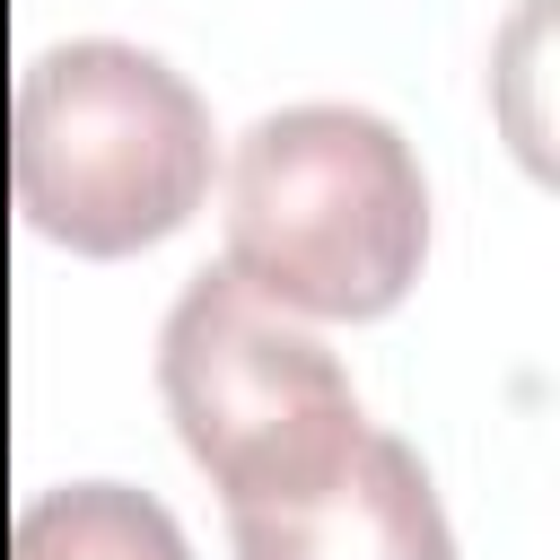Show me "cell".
<instances>
[{"mask_svg": "<svg viewBox=\"0 0 560 560\" xmlns=\"http://www.w3.org/2000/svg\"><path fill=\"white\" fill-rule=\"evenodd\" d=\"M429 184L368 105H280L228 158V271L289 315L368 324L411 298Z\"/></svg>", "mask_w": 560, "mask_h": 560, "instance_id": "cell-1", "label": "cell"}, {"mask_svg": "<svg viewBox=\"0 0 560 560\" xmlns=\"http://www.w3.org/2000/svg\"><path fill=\"white\" fill-rule=\"evenodd\" d=\"M9 192L35 236L114 262L175 236L210 192V105L122 35H79L26 61L9 114Z\"/></svg>", "mask_w": 560, "mask_h": 560, "instance_id": "cell-2", "label": "cell"}, {"mask_svg": "<svg viewBox=\"0 0 560 560\" xmlns=\"http://www.w3.org/2000/svg\"><path fill=\"white\" fill-rule=\"evenodd\" d=\"M158 394L184 438V455L219 481L236 508H280L315 490L359 438V394L341 359L262 289H245L228 262L192 271L158 332Z\"/></svg>", "mask_w": 560, "mask_h": 560, "instance_id": "cell-3", "label": "cell"}, {"mask_svg": "<svg viewBox=\"0 0 560 560\" xmlns=\"http://www.w3.org/2000/svg\"><path fill=\"white\" fill-rule=\"evenodd\" d=\"M228 542L236 560H455L438 481L394 429H368L315 490L280 508H236Z\"/></svg>", "mask_w": 560, "mask_h": 560, "instance_id": "cell-4", "label": "cell"}, {"mask_svg": "<svg viewBox=\"0 0 560 560\" xmlns=\"http://www.w3.org/2000/svg\"><path fill=\"white\" fill-rule=\"evenodd\" d=\"M9 560H192V542L131 481H61V490L26 499Z\"/></svg>", "mask_w": 560, "mask_h": 560, "instance_id": "cell-5", "label": "cell"}]
</instances>
